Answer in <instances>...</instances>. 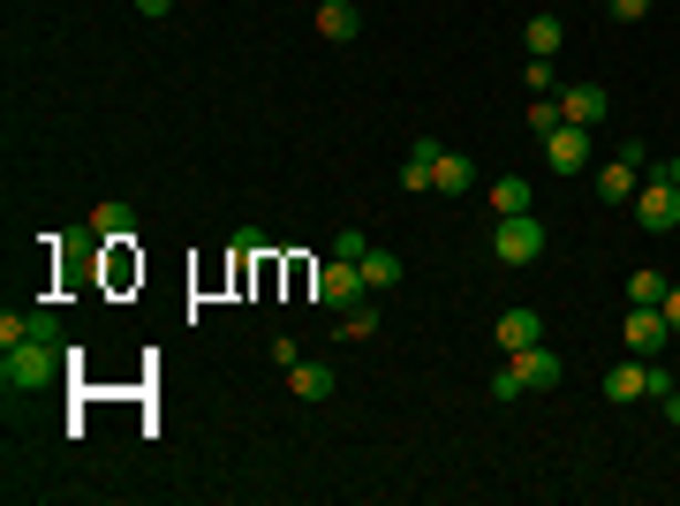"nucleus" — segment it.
Instances as JSON below:
<instances>
[{
	"mask_svg": "<svg viewBox=\"0 0 680 506\" xmlns=\"http://www.w3.org/2000/svg\"><path fill=\"white\" fill-rule=\"evenodd\" d=\"M545 167L553 174H583L590 167V128H575V122L553 128V136H545Z\"/></svg>",
	"mask_w": 680,
	"mask_h": 506,
	"instance_id": "nucleus-6",
	"label": "nucleus"
},
{
	"mask_svg": "<svg viewBox=\"0 0 680 506\" xmlns=\"http://www.w3.org/2000/svg\"><path fill=\"white\" fill-rule=\"evenodd\" d=\"M514 371H522V385H529V393H545V385H559V371H567V363H559L553 348H545V340H537V348H522V355H507Z\"/></svg>",
	"mask_w": 680,
	"mask_h": 506,
	"instance_id": "nucleus-10",
	"label": "nucleus"
},
{
	"mask_svg": "<svg viewBox=\"0 0 680 506\" xmlns=\"http://www.w3.org/2000/svg\"><path fill=\"white\" fill-rule=\"evenodd\" d=\"M636 189H642V167H628V159H605V167H597V197H605V205H636Z\"/></svg>",
	"mask_w": 680,
	"mask_h": 506,
	"instance_id": "nucleus-12",
	"label": "nucleus"
},
{
	"mask_svg": "<svg viewBox=\"0 0 680 506\" xmlns=\"http://www.w3.org/2000/svg\"><path fill=\"white\" fill-rule=\"evenodd\" d=\"M529 197H537L529 182H514V174H499V182H492V219H507V211H529Z\"/></svg>",
	"mask_w": 680,
	"mask_h": 506,
	"instance_id": "nucleus-18",
	"label": "nucleus"
},
{
	"mask_svg": "<svg viewBox=\"0 0 680 506\" xmlns=\"http://www.w3.org/2000/svg\"><path fill=\"white\" fill-rule=\"evenodd\" d=\"M522 393H529V385H522V371H514V363H499V371H492V401H522Z\"/></svg>",
	"mask_w": 680,
	"mask_h": 506,
	"instance_id": "nucleus-22",
	"label": "nucleus"
},
{
	"mask_svg": "<svg viewBox=\"0 0 680 506\" xmlns=\"http://www.w3.org/2000/svg\"><path fill=\"white\" fill-rule=\"evenodd\" d=\"M363 250H371V235H363V227H340V235H333V257H348V265H356Z\"/></svg>",
	"mask_w": 680,
	"mask_h": 506,
	"instance_id": "nucleus-23",
	"label": "nucleus"
},
{
	"mask_svg": "<svg viewBox=\"0 0 680 506\" xmlns=\"http://www.w3.org/2000/svg\"><path fill=\"white\" fill-rule=\"evenodd\" d=\"M620 340H628L636 355H666L673 326H666V310H658V302H628V318H620Z\"/></svg>",
	"mask_w": 680,
	"mask_h": 506,
	"instance_id": "nucleus-4",
	"label": "nucleus"
},
{
	"mask_svg": "<svg viewBox=\"0 0 680 506\" xmlns=\"http://www.w3.org/2000/svg\"><path fill=\"white\" fill-rule=\"evenodd\" d=\"M636 219L650 227V235H673L680 227V189L666 182V174H650V182L636 189Z\"/></svg>",
	"mask_w": 680,
	"mask_h": 506,
	"instance_id": "nucleus-5",
	"label": "nucleus"
},
{
	"mask_svg": "<svg viewBox=\"0 0 680 506\" xmlns=\"http://www.w3.org/2000/svg\"><path fill=\"white\" fill-rule=\"evenodd\" d=\"M379 333V296L356 302V310H340V340H371Z\"/></svg>",
	"mask_w": 680,
	"mask_h": 506,
	"instance_id": "nucleus-19",
	"label": "nucleus"
},
{
	"mask_svg": "<svg viewBox=\"0 0 680 506\" xmlns=\"http://www.w3.org/2000/svg\"><path fill=\"white\" fill-rule=\"evenodd\" d=\"M136 235V205H122V197H106V205L91 211V227L76 235V242H128Z\"/></svg>",
	"mask_w": 680,
	"mask_h": 506,
	"instance_id": "nucleus-7",
	"label": "nucleus"
},
{
	"mask_svg": "<svg viewBox=\"0 0 680 506\" xmlns=\"http://www.w3.org/2000/svg\"><path fill=\"white\" fill-rule=\"evenodd\" d=\"M53 371H61V326H53L45 310H31V333L8 340L0 385H8V393H39V385H53Z\"/></svg>",
	"mask_w": 680,
	"mask_h": 506,
	"instance_id": "nucleus-1",
	"label": "nucleus"
},
{
	"mask_svg": "<svg viewBox=\"0 0 680 506\" xmlns=\"http://www.w3.org/2000/svg\"><path fill=\"white\" fill-rule=\"evenodd\" d=\"M318 302H326V310H356V302H371V280H363V265H348V257L318 265Z\"/></svg>",
	"mask_w": 680,
	"mask_h": 506,
	"instance_id": "nucleus-3",
	"label": "nucleus"
},
{
	"mask_svg": "<svg viewBox=\"0 0 680 506\" xmlns=\"http://www.w3.org/2000/svg\"><path fill=\"white\" fill-rule=\"evenodd\" d=\"M288 385H296V401H326L333 393V363H296Z\"/></svg>",
	"mask_w": 680,
	"mask_h": 506,
	"instance_id": "nucleus-17",
	"label": "nucleus"
},
{
	"mask_svg": "<svg viewBox=\"0 0 680 506\" xmlns=\"http://www.w3.org/2000/svg\"><path fill=\"white\" fill-rule=\"evenodd\" d=\"M499 355H522V348H537V340H545V318H537V310H499Z\"/></svg>",
	"mask_w": 680,
	"mask_h": 506,
	"instance_id": "nucleus-8",
	"label": "nucleus"
},
{
	"mask_svg": "<svg viewBox=\"0 0 680 506\" xmlns=\"http://www.w3.org/2000/svg\"><path fill=\"white\" fill-rule=\"evenodd\" d=\"M666 288H673V280H666V272H650V265L628 272V302H666Z\"/></svg>",
	"mask_w": 680,
	"mask_h": 506,
	"instance_id": "nucleus-20",
	"label": "nucleus"
},
{
	"mask_svg": "<svg viewBox=\"0 0 680 506\" xmlns=\"http://www.w3.org/2000/svg\"><path fill=\"white\" fill-rule=\"evenodd\" d=\"M559 39H567V31H559V16H529V31H522L529 61H553V53H559Z\"/></svg>",
	"mask_w": 680,
	"mask_h": 506,
	"instance_id": "nucleus-16",
	"label": "nucleus"
},
{
	"mask_svg": "<svg viewBox=\"0 0 680 506\" xmlns=\"http://www.w3.org/2000/svg\"><path fill=\"white\" fill-rule=\"evenodd\" d=\"M658 409H666V423H680V385L666 393V401H658Z\"/></svg>",
	"mask_w": 680,
	"mask_h": 506,
	"instance_id": "nucleus-28",
	"label": "nucleus"
},
{
	"mask_svg": "<svg viewBox=\"0 0 680 506\" xmlns=\"http://www.w3.org/2000/svg\"><path fill=\"white\" fill-rule=\"evenodd\" d=\"M658 310H666V326H673V340H680V288H666V302H658Z\"/></svg>",
	"mask_w": 680,
	"mask_h": 506,
	"instance_id": "nucleus-26",
	"label": "nucleus"
},
{
	"mask_svg": "<svg viewBox=\"0 0 680 506\" xmlns=\"http://www.w3.org/2000/svg\"><path fill=\"white\" fill-rule=\"evenodd\" d=\"M136 16H152V23H159V16H174V0H136Z\"/></svg>",
	"mask_w": 680,
	"mask_h": 506,
	"instance_id": "nucleus-27",
	"label": "nucleus"
},
{
	"mask_svg": "<svg viewBox=\"0 0 680 506\" xmlns=\"http://www.w3.org/2000/svg\"><path fill=\"white\" fill-rule=\"evenodd\" d=\"M492 257H499V265H537V257H545V219H537V211L492 219Z\"/></svg>",
	"mask_w": 680,
	"mask_h": 506,
	"instance_id": "nucleus-2",
	"label": "nucleus"
},
{
	"mask_svg": "<svg viewBox=\"0 0 680 506\" xmlns=\"http://www.w3.org/2000/svg\"><path fill=\"white\" fill-rule=\"evenodd\" d=\"M522 76H529V91H537V99H553V61H529Z\"/></svg>",
	"mask_w": 680,
	"mask_h": 506,
	"instance_id": "nucleus-24",
	"label": "nucleus"
},
{
	"mask_svg": "<svg viewBox=\"0 0 680 506\" xmlns=\"http://www.w3.org/2000/svg\"><path fill=\"white\" fill-rule=\"evenodd\" d=\"M650 174H666V182H673V189H680V152H673V159H666V167H650Z\"/></svg>",
	"mask_w": 680,
	"mask_h": 506,
	"instance_id": "nucleus-29",
	"label": "nucleus"
},
{
	"mask_svg": "<svg viewBox=\"0 0 680 506\" xmlns=\"http://www.w3.org/2000/svg\"><path fill=\"white\" fill-rule=\"evenodd\" d=\"M605 8H612V23H642L650 16V0H605Z\"/></svg>",
	"mask_w": 680,
	"mask_h": 506,
	"instance_id": "nucleus-25",
	"label": "nucleus"
},
{
	"mask_svg": "<svg viewBox=\"0 0 680 506\" xmlns=\"http://www.w3.org/2000/svg\"><path fill=\"white\" fill-rule=\"evenodd\" d=\"M529 128H537V136H553V128H567V114H559V99H537V106H529Z\"/></svg>",
	"mask_w": 680,
	"mask_h": 506,
	"instance_id": "nucleus-21",
	"label": "nucleus"
},
{
	"mask_svg": "<svg viewBox=\"0 0 680 506\" xmlns=\"http://www.w3.org/2000/svg\"><path fill=\"white\" fill-rule=\"evenodd\" d=\"M605 106H612L605 84H567V91H559V114H567L575 128H597V122H605Z\"/></svg>",
	"mask_w": 680,
	"mask_h": 506,
	"instance_id": "nucleus-9",
	"label": "nucleus"
},
{
	"mask_svg": "<svg viewBox=\"0 0 680 506\" xmlns=\"http://www.w3.org/2000/svg\"><path fill=\"white\" fill-rule=\"evenodd\" d=\"M363 31V16H356V0H318V39H333V45H348Z\"/></svg>",
	"mask_w": 680,
	"mask_h": 506,
	"instance_id": "nucleus-14",
	"label": "nucleus"
},
{
	"mask_svg": "<svg viewBox=\"0 0 680 506\" xmlns=\"http://www.w3.org/2000/svg\"><path fill=\"white\" fill-rule=\"evenodd\" d=\"M605 401H650V355L612 363V371H605Z\"/></svg>",
	"mask_w": 680,
	"mask_h": 506,
	"instance_id": "nucleus-11",
	"label": "nucleus"
},
{
	"mask_svg": "<svg viewBox=\"0 0 680 506\" xmlns=\"http://www.w3.org/2000/svg\"><path fill=\"white\" fill-rule=\"evenodd\" d=\"M476 189V159L468 152H439V197H462Z\"/></svg>",
	"mask_w": 680,
	"mask_h": 506,
	"instance_id": "nucleus-15",
	"label": "nucleus"
},
{
	"mask_svg": "<svg viewBox=\"0 0 680 506\" xmlns=\"http://www.w3.org/2000/svg\"><path fill=\"white\" fill-rule=\"evenodd\" d=\"M356 265H363V280H371V296H393V288L409 280V265H401V257H393V250H379V242H371V250L356 257Z\"/></svg>",
	"mask_w": 680,
	"mask_h": 506,
	"instance_id": "nucleus-13",
	"label": "nucleus"
}]
</instances>
